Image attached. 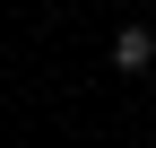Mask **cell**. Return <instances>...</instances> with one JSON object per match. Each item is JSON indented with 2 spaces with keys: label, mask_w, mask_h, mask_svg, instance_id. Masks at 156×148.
Returning <instances> with one entry per match:
<instances>
[{
  "label": "cell",
  "mask_w": 156,
  "mask_h": 148,
  "mask_svg": "<svg viewBox=\"0 0 156 148\" xmlns=\"http://www.w3.org/2000/svg\"><path fill=\"white\" fill-rule=\"evenodd\" d=\"M156 61V35L147 26H122V35H113V70H147Z\"/></svg>",
  "instance_id": "obj_1"
},
{
  "label": "cell",
  "mask_w": 156,
  "mask_h": 148,
  "mask_svg": "<svg viewBox=\"0 0 156 148\" xmlns=\"http://www.w3.org/2000/svg\"><path fill=\"white\" fill-rule=\"evenodd\" d=\"M139 9H147V0H139Z\"/></svg>",
  "instance_id": "obj_2"
}]
</instances>
